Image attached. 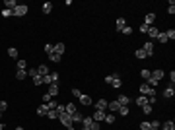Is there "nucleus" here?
<instances>
[{
	"label": "nucleus",
	"instance_id": "f257e3e1",
	"mask_svg": "<svg viewBox=\"0 0 175 130\" xmlns=\"http://www.w3.org/2000/svg\"><path fill=\"white\" fill-rule=\"evenodd\" d=\"M140 95H146V97L156 95V88H150V85L144 82V84H140Z\"/></svg>",
	"mask_w": 175,
	"mask_h": 130
},
{
	"label": "nucleus",
	"instance_id": "f03ea898",
	"mask_svg": "<svg viewBox=\"0 0 175 130\" xmlns=\"http://www.w3.org/2000/svg\"><path fill=\"white\" fill-rule=\"evenodd\" d=\"M59 121L62 122V126H66V128H68V126H72V119H70V115H68L66 111L59 115Z\"/></svg>",
	"mask_w": 175,
	"mask_h": 130
},
{
	"label": "nucleus",
	"instance_id": "7ed1b4c3",
	"mask_svg": "<svg viewBox=\"0 0 175 130\" xmlns=\"http://www.w3.org/2000/svg\"><path fill=\"white\" fill-rule=\"evenodd\" d=\"M142 51L146 52V56H154V43L152 41H146L142 47Z\"/></svg>",
	"mask_w": 175,
	"mask_h": 130
},
{
	"label": "nucleus",
	"instance_id": "20e7f679",
	"mask_svg": "<svg viewBox=\"0 0 175 130\" xmlns=\"http://www.w3.org/2000/svg\"><path fill=\"white\" fill-rule=\"evenodd\" d=\"M25 14H27V6H25V4H18V6H16L14 16H20V18H22V16H25Z\"/></svg>",
	"mask_w": 175,
	"mask_h": 130
},
{
	"label": "nucleus",
	"instance_id": "39448f33",
	"mask_svg": "<svg viewBox=\"0 0 175 130\" xmlns=\"http://www.w3.org/2000/svg\"><path fill=\"white\" fill-rule=\"evenodd\" d=\"M146 33H148V37H150V41H154V39L158 37V33H160V29H158V27H154V25H150Z\"/></svg>",
	"mask_w": 175,
	"mask_h": 130
},
{
	"label": "nucleus",
	"instance_id": "423d86ee",
	"mask_svg": "<svg viewBox=\"0 0 175 130\" xmlns=\"http://www.w3.org/2000/svg\"><path fill=\"white\" fill-rule=\"evenodd\" d=\"M105 115H107L105 111H97V109H95V113H93V116H92V119H93L95 122H101L103 119H105Z\"/></svg>",
	"mask_w": 175,
	"mask_h": 130
},
{
	"label": "nucleus",
	"instance_id": "0eeeda50",
	"mask_svg": "<svg viewBox=\"0 0 175 130\" xmlns=\"http://www.w3.org/2000/svg\"><path fill=\"white\" fill-rule=\"evenodd\" d=\"M111 85H113V88H121V85H123V82H121V74H119V72H115V74H113V82H111Z\"/></svg>",
	"mask_w": 175,
	"mask_h": 130
},
{
	"label": "nucleus",
	"instance_id": "6e6552de",
	"mask_svg": "<svg viewBox=\"0 0 175 130\" xmlns=\"http://www.w3.org/2000/svg\"><path fill=\"white\" fill-rule=\"evenodd\" d=\"M115 101L119 103L121 107H127V105H129V103H130V97H127V95H119V97H117Z\"/></svg>",
	"mask_w": 175,
	"mask_h": 130
},
{
	"label": "nucleus",
	"instance_id": "1a4fd4ad",
	"mask_svg": "<svg viewBox=\"0 0 175 130\" xmlns=\"http://www.w3.org/2000/svg\"><path fill=\"white\" fill-rule=\"evenodd\" d=\"M59 91H60V89H59V84H51V85H49V91H47V93H49L51 97H56V95H59Z\"/></svg>",
	"mask_w": 175,
	"mask_h": 130
},
{
	"label": "nucleus",
	"instance_id": "9d476101",
	"mask_svg": "<svg viewBox=\"0 0 175 130\" xmlns=\"http://www.w3.org/2000/svg\"><path fill=\"white\" fill-rule=\"evenodd\" d=\"M107 103H109L107 99H97L95 109H97V111H105V109H107Z\"/></svg>",
	"mask_w": 175,
	"mask_h": 130
},
{
	"label": "nucleus",
	"instance_id": "9b49d317",
	"mask_svg": "<svg viewBox=\"0 0 175 130\" xmlns=\"http://www.w3.org/2000/svg\"><path fill=\"white\" fill-rule=\"evenodd\" d=\"M92 124H93V119H92V116H84V119H82V126H84V128L92 130Z\"/></svg>",
	"mask_w": 175,
	"mask_h": 130
},
{
	"label": "nucleus",
	"instance_id": "f8f14e48",
	"mask_svg": "<svg viewBox=\"0 0 175 130\" xmlns=\"http://www.w3.org/2000/svg\"><path fill=\"white\" fill-rule=\"evenodd\" d=\"M154 22H156V14H154V12H150V14H146V18H144V23H146L148 27H150V25H152Z\"/></svg>",
	"mask_w": 175,
	"mask_h": 130
},
{
	"label": "nucleus",
	"instance_id": "ddd939ff",
	"mask_svg": "<svg viewBox=\"0 0 175 130\" xmlns=\"http://www.w3.org/2000/svg\"><path fill=\"white\" fill-rule=\"evenodd\" d=\"M163 76H166V72H163L161 68H156V70L152 72V78H154V80H158V82H160V80L163 78Z\"/></svg>",
	"mask_w": 175,
	"mask_h": 130
},
{
	"label": "nucleus",
	"instance_id": "4468645a",
	"mask_svg": "<svg viewBox=\"0 0 175 130\" xmlns=\"http://www.w3.org/2000/svg\"><path fill=\"white\" fill-rule=\"evenodd\" d=\"M173 95H175L173 85H169V88H166V89H163V97H166V99H173Z\"/></svg>",
	"mask_w": 175,
	"mask_h": 130
},
{
	"label": "nucleus",
	"instance_id": "2eb2a0df",
	"mask_svg": "<svg viewBox=\"0 0 175 130\" xmlns=\"http://www.w3.org/2000/svg\"><path fill=\"white\" fill-rule=\"evenodd\" d=\"M107 109H109L111 113H119V109H121V105L117 101H111V103H107Z\"/></svg>",
	"mask_w": 175,
	"mask_h": 130
},
{
	"label": "nucleus",
	"instance_id": "dca6fc26",
	"mask_svg": "<svg viewBox=\"0 0 175 130\" xmlns=\"http://www.w3.org/2000/svg\"><path fill=\"white\" fill-rule=\"evenodd\" d=\"M47 113H49V107H47V103H43V105H39V107H37V115L45 116Z\"/></svg>",
	"mask_w": 175,
	"mask_h": 130
},
{
	"label": "nucleus",
	"instance_id": "f3484780",
	"mask_svg": "<svg viewBox=\"0 0 175 130\" xmlns=\"http://www.w3.org/2000/svg\"><path fill=\"white\" fill-rule=\"evenodd\" d=\"M64 111L68 113V115H74V113H78V109H76L74 103H68V105H64Z\"/></svg>",
	"mask_w": 175,
	"mask_h": 130
},
{
	"label": "nucleus",
	"instance_id": "a211bd4d",
	"mask_svg": "<svg viewBox=\"0 0 175 130\" xmlns=\"http://www.w3.org/2000/svg\"><path fill=\"white\" fill-rule=\"evenodd\" d=\"M4 6H6L8 10H12V12H14L16 6H18V2H16V0H4Z\"/></svg>",
	"mask_w": 175,
	"mask_h": 130
},
{
	"label": "nucleus",
	"instance_id": "6ab92c4d",
	"mask_svg": "<svg viewBox=\"0 0 175 130\" xmlns=\"http://www.w3.org/2000/svg\"><path fill=\"white\" fill-rule=\"evenodd\" d=\"M80 103H82V105H92V97H90V95H84V93H82V95H80Z\"/></svg>",
	"mask_w": 175,
	"mask_h": 130
},
{
	"label": "nucleus",
	"instance_id": "aec40b11",
	"mask_svg": "<svg viewBox=\"0 0 175 130\" xmlns=\"http://www.w3.org/2000/svg\"><path fill=\"white\" fill-rule=\"evenodd\" d=\"M134 101H136L138 107H144V105L148 103V97H146V95H138V99H134Z\"/></svg>",
	"mask_w": 175,
	"mask_h": 130
},
{
	"label": "nucleus",
	"instance_id": "412c9836",
	"mask_svg": "<svg viewBox=\"0 0 175 130\" xmlns=\"http://www.w3.org/2000/svg\"><path fill=\"white\" fill-rule=\"evenodd\" d=\"M16 78L22 82V80H25L27 78V70H16Z\"/></svg>",
	"mask_w": 175,
	"mask_h": 130
},
{
	"label": "nucleus",
	"instance_id": "4be33fe9",
	"mask_svg": "<svg viewBox=\"0 0 175 130\" xmlns=\"http://www.w3.org/2000/svg\"><path fill=\"white\" fill-rule=\"evenodd\" d=\"M53 52H56V55L62 56V52H64V43H56V45H55V51H53Z\"/></svg>",
	"mask_w": 175,
	"mask_h": 130
},
{
	"label": "nucleus",
	"instance_id": "5701e85b",
	"mask_svg": "<svg viewBox=\"0 0 175 130\" xmlns=\"http://www.w3.org/2000/svg\"><path fill=\"white\" fill-rule=\"evenodd\" d=\"M161 130H175V124H173V121H166L163 124H161Z\"/></svg>",
	"mask_w": 175,
	"mask_h": 130
},
{
	"label": "nucleus",
	"instance_id": "b1692460",
	"mask_svg": "<svg viewBox=\"0 0 175 130\" xmlns=\"http://www.w3.org/2000/svg\"><path fill=\"white\" fill-rule=\"evenodd\" d=\"M37 72H39V76H47L49 68H47V64H41V66H37Z\"/></svg>",
	"mask_w": 175,
	"mask_h": 130
},
{
	"label": "nucleus",
	"instance_id": "393cba45",
	"mask_svg": "<svg viewBox=\"0 0 175 130\" xmlns=\"http://www.w3.org/2000/svg\"><path fill=\"white\" fill-rule=\"evenodd\" d=\"M70 119H72V124H74V122H82L84 115H80V113H74V115H70Z\"/></svg>",
	"mask_w": 175,
	"mask_h": 130
},
{
	"label": "nucleus",
	"instance_id": "a878e982",
	"mask_svg": "<svg viewBox=\"0 0 175 130\" xmlns=\"http://www.w3.org/2000/svg\"><path fill=\"white\" fill-rule=\"evenodd\" d=\"M60 58H62V56H60V55H56V52H51V55H49V60H51V62H55V64H56V62H60Z\"/></svg>",
	"mask_w": 175,
	"mask_h": 130
},
{
	"label": "nucleus",
	"instance_id": "bb28decb",
	"mask_svg": "<svg viewBox=\"0 0 175 130\" xmlns=\"http://www.w3.org/2000/svg\"><path fill=\"white\" fill-rule=\"evenodd\" d=\"M41 10H43V14H51V10H53V4H51V2H45Z\"/></svg>",
	"mask_w": 175,
	"mask_h": 130
},
{
	"label": "nucleus",
	"instance_id": "cd10ccee",
	"mask_svg": "<svg viewBox=\"0 0 175 130\" xmlns=\"http://www.w3.org/2000/svg\"><path fill=\"white\" fill-rule=\"evenodd\" d=\"M41 82H43V84H47V85H51V84H53V76H51V74L41 76Z\"/></svg>",
	"mask_w": 175,
	"mask_h": 130
},
{
	"label": "nucleus",
	"instance_id": "c85d7f7f",
	"mask_svg": "<svg viewBox=\"0 0 175 130\" xmlns=\"http://www.w3.org/2000/svg\"><path fill=\"white\" fill-rule=\"evenodd\" d=\"M124 25H127V19H124V18H119V19H117V31H121Z\"/></svg>",
	"mask_w": 175,
	"mask_h": 130
},
{
	"label": "nucleus",
	"instance_id": "c756f323",
	"mask_svg": "<svg viewBox=\"0 0 175 130\" xmlns=\"http://www.w3.org/2000/svg\"><path fill=\"white\" fill-rule=\"evenodd\" d=\"M8 56H10V58H18V51H16V47H10V49H8Z\"/></svg>",
	"mask_w": 175,
	"mask_h": 130
},
{
	"label": "nucleus",
	"instance_id": "7c9ffc66",
	"mask_svg": "<svg viewBox=\"0 0 175 130\" xmlns=\"http://www.w3.org/2000/svg\"><path fill=\"white\" fill-rule=\"evenodd\" d=\"M163 33H166L167 41H169V39H171V41H173V39H175V29H167V31H163Z\"/></svg>",
	"mask_w": 175,
	"mask_h": 130
},
{
	"label": "nucleus",
	"instance_id": "2f4dec72",
	"mask_svg": "<svg viewBox=\"0 0 175 130\" xmlns=\"http://www.w3.org/2000/svg\"><path fill=\"white\" fill-rule=\"evenodd\" d=\"M103 121H105L107 124H113V122H115V115H109V113H107V115H105V119H103Z\"/></svg>",
	"mask_w": 175,
	"mask_h": 130
},
{
	"label": "nucleus",
	"instance_id": "473e14b6",
	"mask_svg": "<svg viewBox=\"0 0 175 130\" xmlns=\"http://www.w3.org/2000/svg\"><path fill=\"white\" fill-rule=\"evenodd\" d=\"M158 41H160V43H167V37H166V33H163V31H160V33H158Z\"/></svg>",
	"mask_w": 175,
	"mask_h": 130
},
{
	"label": "nucleus",
	"instance_id": "72a5a7b5",
	"mask_svg": "<svg viewBox=\"0 0 175 130\" xmlns=\"http://www.w3.org/2000/svg\"><path fill=\"white\" fill-rule=\"evenodd\" d=\"M152 111H154V107H152V105H148V103L142 107V113H144V115H150Z\"/></svg>",
	"mask_w": 175,
	"mask_h": 130
},
{
	"label": "nucleus",
	"instance_id": "f704fd0d",
	"mask_svg": "<svg viewBox=\"0 0 175 130\" xmlns=\"http://www.w3.org/2000/svg\"><path fill=\"white\" fill-rule=\"evenodd\" d=\"M27 76H29L31 80L35 78V76H39V72H37V68H29V70H27Z\"/></svg>",
	"mask_w": 175,
	"mask_h": 130
},
{
	"label": "nucleus",
	"instance_id": "c9c22d12",
	"mask_svg": "<svg viewBox=\"0 0 175 130\" xmlns=\"http://www.w3.org/2000/svg\"><path fill=\"white\" fill-rule=\"evenodd\" d=\"M121 33H124V35H132V27H130V25H124V27L121 29Z\"/></svg>",
	"mask_w": 175,
	"mask_h": 130
},
{
	"label": "nucleus",
	"instance_id": "e433bc0d",
	"mask_svg": "<svg viewBox=\"0 0 175 130\" xmlns=\"http://www.w3.org/2000/svg\"><path fill=\"white\" fill-rule=\"evenodd\" d=\"M47 116H49V119H59V113H56L55 109H49V113H47Z\"/></svg>",
	"mask_w": 175,
	"mask_h": 130
},
{
	"label": "nucleus",
	"instance_id": "4c0bfd02",
	"mask_svg": "<svg viewBox=\"0 0 175 130\" xmlns=\"http://www.w3.org/2000/svg\"><path fill=\"white\" fill-rule=\"evenodd\" d=\"M140 76H142L144 80H148V78H150V76H152V72H150V70H148V68H144L142 72H140Z\"/></svg>",
	"mask_w": 175,
	"mask_h": 130
},
{
	"label": "nucleus",
	"instance_id": "58836bf2",
	"mask_svg": "<svg viewBox=\"0 0 175 130\" xmlns=\"http://www.w3.org/2000/svg\"><path fill=\"white\" fill-rule=\"evenodd\" d=\"M10 16H14V12H12V10H8V8L2 10V18H10Z\"/></svg>",
	"mask_w": 175,
	"mask_h": 130
},
{
	"label": "nucleus",
	"instance_id": "ea45409f",
	"mask_svg": "<svg viewBox=\"0 0 175 130\" xmlns=\"http://www.w3.org/2000/svg\"><path fill=\"white\" fill-rule=\"evenodd\" d=\"M134 56H136V58H146V52H144L142 49H138V51L134 52Z\"/></svg>",
	"mask_w": 175,
	"mask_h": 130
},
{
	"label": "nucleus",
	"instance_id": "a19ab883",
	"mask_svg": "<svg viewBox=\"0 0 175 130\" xmlns=\"http://www.w3.org/2000/svg\"><path fill=\"white\" fill-rule=\"evenodd\" d=\"M6 109H8V103H6L4 99H0V113H4Z\"/></svg>",
	"mask_w": 175,
	"mask_h": 130
},
{
	"label": "nucleus",
	"instance_id": "79ce46f5",
	"mask_svg": "<svg viewBox=\"0 0 175 130\" xmlns=\"http://www.w3.org/2000/svg\"><path fill=\"white\" fill-rule=\"evenodd\" d=\"M27 68V62L25 60H18V70H25Z\"/></svg>",
	"mask_w": 175,
	"mask_h": 130
},
{
	"label": "nucleus",
	"instance_id": "37998d69",
	"mask_svg": "<svg viewBox=\"0 0 175 130\" xmlns=\"http://www.w3.org/2000/svg\"><path fill=\"white\" fill-rule=\"evenodd\" d=\"M53 51H55V45H49V43H47V45H45V52H47V55H51Z\"/></svg>",
	"mask_w": 175,
	"mask_h": 130
},
{
	"label": "nucleus",
	"instance_id": "c03bdc74",
	"mask_svg": "<svg viewBox=\"0 0 175 130\" xmlns=\"http://www.w3.org/2000/svg\"><path fill=\"white\" fill-rule=\"evenodd\" d=\"M119 115L121 116H127V115H129V107H121L119 109Z\"/></svg>",
	"mask_w": 175,
	"mask_h": 130
},
{
	"label": "nucleus",
	"instance_id": "a18cd8bd",
	"mask_svg": "<svg viewBox=\"0 0 175 130\" xmlns=\"http://www.w3.org/2000/svg\"><path fill=\"white\" fill-rule=\"evenodd\" d=\"M167 12H169V14H173V12H175V2H173V0H171L169 6H167Z\"/></svg>",
	"mask_w": 175,
	"mask_h": 130
},
{
	"label": "nucleus",
	"instance_id": "49530a36",
	"mask_svg": "<svg viewBox=\"0 0 175 130\" xmlns=\"http://www.w3.org/2000/svg\"><path fill=\"white\" fill-rule=\"evenodd\" d=\"M160 126H161L160 121H152V122H150V128H160Z\"/></svg>",
	"mask_w": 175,
	"mask_h": 130
},
{
	"label": "nucleus",
	"instance_id": "de8ad7c7",
	"mask_svg": "<svg viewBox=\"0 0 175 130\" xmlns=\"http://www.w3.org/2000/svg\"><path fill=\"white\" fill-rule=\"evenodd\" d=\"M33 84H35V85H43V82H41V76H35V78H33Z\"/></svg>",
	"mask_w": 175,
	"mask_h": 130
},
{
	"label": "nucleus",
	"instance_id": "09e8293b",
	"mask_svg": "<svg viewBox=\"0 0 175 130\" xmlns=\"http://www.w3.org/2000/svg\"><path fill=\"white\" fill-rule=\"evenodd\" d=\"M140 128H142V130H150V122H148V121H144L142 124H140Z\"/></svg>",
	"mask_w": 175,
	"mask_h": 130
},
{
	"label": "nucleus",
	"instance_id": "8fccbe9b",
	"mask_svg": "<svg viewBox=\"0 0 175 130\" xmlns=\"http://www.w3.org/2000/svg\"><path fill=\"white\" fill-rule=\"evenodd\" d=\"M53 84H59V72H53Z\"/></svg>",
	"mask_w": 175,
	"mask_h": 130
},
{
	"label": "nucleus",
	"instance_id": "3c124183",
	"mask_svg": "<svg viewBox=\"0 0 175 130\" xmlns=\"http://www.w3.org/2000/svg\"><path fill=\"white\" fill-rule=\"evenodd\" d=\"M72 93H74V97H78V99H80V95H82V91H80L78 88H76V89H72Z\"/></svg>",
	"mask_w": 175,
	"mask_h": 130
},
{
	"label": "nucleus",
	"instance_id": "603ef678",
	"mask_svg": "<svg viewBox=\"0 0 175 130\" xmlns=\"http://www.w3.org/2000/svg\"><path fill=\"white\" fill-rule=\"evenodd\" d=\"M148 31V25L146 23H140V33H146Z\"/></svg>",
	"mask_w": 175,
	"mask_h": 130
},
{
	"label": "nucleus",
	"instance_id": "864d4df0",
	"mask_svg": "<svg viewBox=\"0 0 175 130\" xmlns=\"http://www.w3.org/2000/svg\"><path fill=\"white\" fill-rule=\"evenodd\" d=\"M169 82H171V85H173V82H175V72H173V70L169 72Z\"/></svg>",
	"mask_w": 175,
	"mask_h": 130
},
{
	"label": "nucleus",
	"instance_id": "5fc2aeb1",
	"mask_svg": "<svg viewBox=\"0 0 175 130\" xmlns=\"http://www.w3.org/2000/svg\"><path fill=\"white\" fill-rule=\"evenodd\" d=\"M51 95H49V93H45V95H43V101H45V103H49V101H51Z\"/></svg>",
	"mask_w": 175,
	"mask_h": 130
},
{
	"label": "nucleus",
	"instance_id": "6e6d98bb",
	"mask_svg": "<svg viewBox=\"0 0 175 130\" xmlns=\"http://www.w3.org/2000/svg\"><path fill=\"white\" fill-rule=\"evenodd\" d=\"M113 82V74H109V76H105V84H111Z\"/></svg>",
	"mask_w": 175,
	"mask_h": 130
},
{
	"label": "nucleus",
	"instance_id": "4d7b16f0",
	"mask_svg": "<svg viewBox=\"0 0 175 130\" xmlns=\"http://www.w3.org/2000/svg\"><path fill=\"white\" fill-rule=\"evenodd\" d=\"M0 130H4V124H2V122H0Z\"/></svg>",
	"mask_w": 175,
	"mask_h": 130
},
{
	"label": "nucleus",
	"instance_id": "13d9d810",
	"mask_svg": "<svg viewBox=\"0 0 175 130\" xmlns=\"http://www.w3.org/2000/svg\"><path fill=\"white\" fill-rule=\"evenodd\" d=\"M68 130H76V128H74V126H68Z\"/></svg>",
	"mask_w": 175,
	"mask_h": 130
},
{
	"label": "nucleus",
	"instance_id": "bf43d9fd",
	"mask_svg": "<svg viewBox=\"0 0 175 130\" xmlns=\"http://www.w3.org/2000/svg\"><path fill=\"white\" fill-rule=\"evenodd\" d=\"M16 130H23V128H22V126H18V128H16Z\"/></svg>",
	"mask_w": 175,
	"mask_h": 130
},
{
	"label": "nucleus",
	"instance_id": "052dcab7",
	"mask_svg": "<svg viewBox=\"0 0 175 130\" xmlns=\"http://www.w3.org/2000/svg\"><path fill=\"white\" fill-rule=\"evenodd\" d=\"M150 130H160V128H150Z\"/></svg>",
	"mask_w": 175,
	"mask_h": 130
},
{
	"label": "nucleus",
	"instance_id": "680f3d73",
	"mask_svg": "<svg viewBox=\"0 0 175 130\" xmlns=\"http://www.w3.org/2000/svg\"><path fill=\"white\" fill-rule=\"evenodd\" d=\"M0 116H2V113H0Z\"/></svg>",
	"mask_w": 175,
	"mask_h": 130
}]
</instances>
